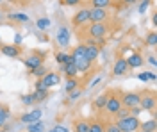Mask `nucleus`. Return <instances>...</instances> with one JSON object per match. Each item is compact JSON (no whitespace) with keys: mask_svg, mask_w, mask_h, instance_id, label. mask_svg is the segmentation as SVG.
Instances as JSON below:
<instances>
[{"mask_svg":"<svg viewBox=\"0 0 157 132\" xmlns=\"http://www.w3.org/2000/svg\"><path fill=\"white\" fill-rule=\"evenodd\" d=\"M109 32V27L105 21H89L88 25V36L91 40H100L105 38Z\"/></svg>","mask_w":157,"mask_h":132,"instance_id":"f257e3e1","label":"nucleus"},{"mask_svg":"<svg viewBox=\"0 0 157 132\" xmlns=\"http://www.w3.org/2000/svg\"><path fill=\"white\" fill-rule=\"evenodd\" d=\"M139 118L137 116H132V114H128L125 118H121V120H118V127H120V130L121 132H137L139 130Z\"/></svg>","mask_w":157,"mask_h":132,"instance_id":"f03ea898","label":"nucleus"},{"mask_svg":"<svg viewBox=\"0 0 157 132\" xmlns=\"http://www.w3.org/2000/svg\"><path fill=\"white\" fill-rule=\"evenodd\" d=\"M139 107L143 111H154V107H155V93L154 91L139 93Z\"/></svg>","mask_w":157,"mask_h":132,"instance_id":"7ed1b4c3","label":"nucleus"},{"mask_svg":"<svg viewBox=\"0 0 157 132\" xmlns=\"http://www.w3.org/2000/svg\"><path fill=\"white\" fill-rule=\"evenodd\" d=\"M121 107H123V105H121V98H120L118 93L107 95V102H105V107H104V109H107V112L111 114V116H114Z\"/></svg>","mask_w":157,"mask_h":132,"instance_id":"20e7f679","label":"nucleus"},{"mask_svg":"<svg viewBox=\"0 0 157 132\" xmlns=\"http://www.w3.org/2000/svg\"><path fill=\"white\" fill-rule=\"evenodd\" d=\"M43 61H45V54H43V52H32L29 57L25 59V66H27L29 70H34V68L41 66Z\"/></svg>","mask_w":157,"mask_h":132,"instance_id":"39448f33","label":"nucleus"},{"mask_svg":"<svg viewBox=\"0 0 157 132\" xmlns=\"http://www.w3.org/2000/svg\"><path fill=\"white\" fill-rule=\"evenodd\" d=\"M89 21V9L88 7H82V9H78L75 14H73V18H71V23L75 25V27H82V25H86Z\"/></svg>","mask_w":157,"mask_h":132,"instance_id":"423d86ee","label":"nucleus"},{"mask_svg":"<svg viewBox=\"0 0 157 132\" xmlns=\"http://www.w3.org/2000/svg\"><path fill=\"white\" fill-rule=\"evenodd\" d=\"M120 98H121V105L127 109L139 105V93H123L120 95Z\"/></svg>","mask_w":157,"mask_h":132,"instance_id":"0eeeda50","label":"nucleus"},{"mask_svg":"<svg viewBox=\"0 0 157 132\" xmlns=\"http://www.w3.org/2000/svg\"><path fill=\"white\" fill-rule=\"evenodd\" d=\"M109 13L102 7H89V21H107Z\"/></svg>","mask_w":157,"mask_h":132,"instance_id":"6e6552de","label":"nucleus"},{"mask_svg":"<svg viewBox=\"0 0 157 132\" xmlns=\"http://www.w3.org/2000/svg\"><path fill=\"white\" fill-rule=\"evenodd\" d=\"M41 82H43V86H45L47 89H50V88L57 86L59 82H61V75L56 73V71H47L45 77H41Z\"/></svg>","mask_w":157,"mask_h":132,"instance_id":"1a4fd4ad","label":"nucleus"},{"mask_svg":"<svg viewBox=\"0 0 157 132\" xmlns=\"http://www.w3.org/2000/svg\"><path fill=\"white\" fill-rule=\"evenodd\" d=\"M56 40H57V43L61 45V47H68V45H70V40H71V34H70V29H68V27H59Z\"/></svg>","mask_w":157,"mask_h":132,"instance_id":"9d476101","label":"nucleus"},{"mask_svg":"<svg viewBox=\"0 0 157 132\" xmlns=\"http://www.w3.org/2000/svg\"><path fill=\"white\" fill-rule=\"evenodd\" d=\"M127 71H128L127 61H125L123 57H118L116 61H114V64H113V73H114L116 77H121V75H125Z\"/></svg>","mask_w":157,"mask_h":132,"instance_id":"9b49d317","label":"nucleus"},{"mask_svg":"<svg viewBox=\"0 0 157 132\" xmlns=\"http://www.w3.org/2000/svg\"><path fill=\"white\" fill-rule=\"evenodd\" d=\"M0 52H2L6 57H20V54H21L18 45H2V47H0Z\"/></svg>","mask_w":157,"mask_h":132,"instance_id":"f8f14e48","label":"nucleus"},{"mask_svg":"<svg viewBox=\"0 0 157 132\" xmlns=\"http://www.w3.org/2000/svg\"><path fill=\"white\" fill-rule=\"evenodd\" d=\"M41 114H43V112L39 111V109H34V111H30V112H25V114H21V116H20V122H23V123L38 122V120H41Z\"/></svg>","mask_w":157,"mask_h":132,"instance_id":"ddd939ff","label":"nucleus"},{"mask_svg":"<svg viewBox=\"0 0 157 132\" xmlns=\"http://www.w3.org/2000/svg\"><path fill=\"white\" fill-rule=\"evenodd\" d=\"M127 64L128 68H139V66H143V62H145V59L141 57V54H137V52H134V54H130L127 59Z\"/></svg>","mask_w":157,"mask_h":132,"instance_id":"4468645a","label":"nucleus"},{"mask_svg":"<svg viewBox=\"0 0 157 132\" xmlns=\"http://www.w3.org/2000/svg\"><path fill=\"white\" fill-rule=\"evenodd\" d=\"M75 66H77V71H80V73H88V71L91 70V66H93V61H89L88 57H82V59L75 61Z\"/></svg>","mask_w":157,"mask_h":132,"instance_id":"2eb2a0df","label":"nucleus"},{"mask_svg":"<svg viewBox=\"0 0 157 132\" xmlns=\"http://www.w3.org/2000/svg\"><path fill=\"white\" fill-rule=\"evenodd\" d=\"M98 54H100V48H98L97 45H86V57H88L89 61H97Z\"/></svg>","mask_w":157,"mask_h":132,"instance_id":"dca6fc26","label":"nucleus"},{"mask_svg":"<svg viewBox=\"0 0 157 132\" xmlns=\"http://www.w3.org/2000/svg\"><path fill=\"white\" fill-rule=\"evenodd\" d=\"M27 132H45V123L41 122V120L27 123Z\"/></svg>","mask_w":157,"mask_h":132,"instance_id":"f3484780","label":"nucleus"},{"mask_svg":"<svg viewBox=\"0 0 157 132\" xmlns=\"http://www.w3.org/2000/svg\"><path fill=\"white\" fill-rule=\"evenodd\" d=\"M89 130V122L88 120H77L73 123V132H88Z\"/></svg>","mask_w":157,"mask_h":132,"instance_id":"a211bd4d","label":"nucleus"},{"mask_svg":"<svg viewBox=\"0 0 157 132\" xmlns=\"http://www.w3.org/2000/svg\"><path fill=\"white\" fill-rule=\"evenodd\" d=\"M71 55H73V59L78 61V59H82V57H86V45L82 43V45H77L73 52H71Z\"/></svg>","mask_w":157,"mask_h":132,"instance_id":"6ab92c4d","label":"nucleus"},{"mask_svg":"<svg viewBox=\"0 0 157 132\" xmlns=\"http://www.w3.org/2000/svg\"><path fill=\"white\" fill-rule=\"evenodd\" d=\"M88 132H105V123L98 122V120L89 122V130Z\"/></svg>","mask_w":157,"mask_h":132,"instance_id":"aec40b11","label":"nucleus"},{"mask_svg":"<svg viewBox=\"0 0 157 132\" xmlns=\"http://www.w3.org/2000/svg\"><path fill=\"white\" fill-rule=\"evenodd\" d=\"M63 68H64V75L66 77H75L78 71H77V66H75V62H70V64H63Z\"/></svg>","mask_w":157,"mask_h":132,"instance_id":"412c9836","label":"nucleus"},{"mask_svg":"<svg viewBox=\"0 0 157 132\" xmlns=\"http://www.w3.org/2000/svg\"><path fill=\"white\" fill-rule=\"evenodd\" d=\"M105 102H107V93H104V95H98L95 102H93V105H95V109H104L105 107Z\"/></svg>","mask_w":157,"mask_h":132,"instance_id":"4be33fe9","label":"nucleus"},{"mask_svg":"<svg viewBox=\"0 0 157 132\" xmlns=\"http://www.w3.org/2000/svg\"><path fill=\"white\" fill-rule=\"evenodd\" d=\"M111 4H113V0H89V6H91V7H102V9H107Z\"/></svg>","mask_w":157,"mask_h":132,"instance_id":"5701e85b","label":"nucleus"},{"mask_svg":"<svg viewBox=\"0 0 157 132\" xmlns=\"http://www.w3.org/2000/svg\"><path fill=\"white\" fill-rule=\"evenodd\" d=\"M7 120H9V109L4 107V105H0V129L7 123Z\"/></svg>","mask_w":157,"mask_h":132,"instance_id":"b1692460","label":"nucleus"},{"mask_svg":"<svg viewBox=\"0 0 157 132\" xmlns=\"http://www.w3.org/2000/svg\"><path fill=\"white\" fill-rule=\"evenodd\" d=\"M139 129H141V130L155 132V118H152V120H148V122H145V123H139Z\"/></svg>","mask_w":157,"mask_h":132,"instance_id":"393cba45","label":"nucleus"},{"mask_svg":"<svg viewBox=\"0 0 157 132\" xmlns=\"http://www.w3.org/2000/svg\"><path fill=\"white\" fill-rule=\"evenodd\" d=\"M32 95H34L36 102H45L47 100V96H48V89H36Z\"/></svg>","mask_w":157,"mask_h":132,"instance_id":"a878e982","label":"nucleus"},{"mask_svg":"<svg viewBox=\"0 0 157 132\" xmlns=\"http://www.w3.org/2000/svg\"><path fill=\"white\" fill-rule=\"evenodd\" d=\"M9 18L11 20H14V21H29V14H25V13H13V14H9Z\"/></svg>","mask_w":157,"mask_h":132,"instance_id":"bb28decb","label":"nucleus"},{"mask_svg":"<svg viewBox=\"0 0 157 132\" xmlns=\"http://www.w3.org/2000/svg\"><path fill=\"white\" fill-rule=\"evenodd\" d=\"M75 88H78V81L75 79V77H70L68 81H66V86H64V89L70 93V91H73Z\"/></svg>","mask_w":157,"mask_h":132,"instance_id":"cd10ccee","label":"nucleus"},{"mask_svg":"<svg viewBox=\"0 0 157 132\" xmlns=\"http://www.w3.org/2000/svg\"><path fill=\"white\" fill-rule=\"evenodd\" d=\"M47 68H45V66H43V64H41V66H38V68H34V70H30V73H32V75H34V77H36V79H41V77H45V73H47Z\"/></svg>","mask_w":157,"mask_h":132,"instance_id":"c85d7f7f","label":"nucleus"},{"mask_svg":"<svg viewBox=\"0 0 157 132\" xmlns=\"http://www.w3.org/2000/svg\"><path fill=\"white\" fill-rule=\"evenodd\" d=\"M145 43H147L148 47H155L157 45V34L154 31L150 32V34H147V40H145Z\"/></svg>","mask_w":157,"mask_h":132,"instance_id":"c756f323","label":"nucleus"},{"mask_svg":"<svg viewBox=\"0 0 157 132\" xmlns=\"http://www.w3.org/2000/svg\"><path fill=\"white\" fill-rule=\"evenodd\" d=\"M48 25H50V20H48V18H39V20L36 21V27H38L39 31H45Z\"/></svg>","mask_w":157,"mask_h":132,"instance_id":"7c9ffc66","label":"nucleus"},{"mask_svg":"<svg viewBox=\"0 0 157 132\" xmlns=\"http://www.w3.org/2000/svg\"><path fill=\"white\" fill-rule=\"evenodd\" d=\"M21 102H23L25 105H32V104L36 102V98H34L32 93H30V95H21Z\"/></svg>","mask_w":157,"mask_h":132,"instance_id":"2f4dec72","label":"nucleus"},{"mask_svg":"<svg viewBox=\"0 0 157 132\" xmlns=\"http://www.w3.org/2000/svg\"><path fill=\"white\" fill-rule=\"evenodd\" d=\"M150 4H152V0H143V2H141V4H139V14H145V13H147V9L148 7H150Z\"/></svg>","mask_w":157,"mask_h":132,"instance_id":"473e14b6","label":"nucleus"},{"mask_svg":"<svg viewBox=\"0 0 157 132\" xmlns=\"http://www.w3.org/2000/svg\"><path fill=\"white\" fill-rule=\"evenodd\" d=\"M66 55H68L66 52H57V54H56V61H57L59 64H64V62H66Z\"/></svg>","mask_w":157,"mask_h":132,"instance_id":"72a5a7b5","label":"nucleus"},{"mask_svg":"<svg viewBox=\"0 0 157 132\" xmlns=\"http://www.w3.org/2000/svg\"><path fill=\"white\" fill-rule=\"evenodd\" d=\"M82 0H61L63 6H68V7H73V6H80Z\"/></svg>","mask_w":157,"mask_h":132,"instance_id":"f704fd0d","label":"nucleus"},{"mask_svg":"<svg viewBox=\"0 0 157 132\" xmlns=\"http://www.w3.org/2000/svg\"><path fill=\"white\" fill-rule=\"evenodd\" d=\"M80 95H82V91H80V89H78V88H75V89H73V91H70V93H68L70 100H77L78 96H80Z\"/></svg>","mask_w":157,"mask_h":132,"instance_id":"c9c22d12","label":"nucleus"},{"mask_svg":"<svg viewBox=\"0 0 157 132\" xmlns=\"http://www.w3.org/2000/svg\"><path fill=\"white\" fill-rule=\"evenodd\" d=\"M105 132H121V130H120V127L116 123H109V125H105Z\"/></svg>","mask_w":157,"mask_h":132,"instance_id":"e433bc0d","label":"nucleus"},{"mask_svg":"<svg viewBox=\"0 0 157 132\" xmlns=\"http://www.w3.org/2000/svg\"><path fill=\"white\" fill-rule=\"evenodd\" d=\"M36 89H47V88L43 86V82H41V79H38V81H36Z\"/></svg>","mask_w":157,"mask_h":132,"instance_id":"4c0bfd02","label":"nucleus"},{"mask_svg":"<svg viewBox=\"0 0 157 132\" xmlns=\"http://www.w3.org/2000/svg\"><path fill=\"white\" fill-rule=\"evenodd\" d=\"M54 130H56V132H68V129H66V127H63V125H57Z\"/></svg>","mask_w":157,"mask_h":132,"instance_id":"58836bf2","label":"nucleus"},{"mask_svg":"<svg viewBox=\"0 0 157 132\" xmlns=\"http://www.w3.org/2000/svg\"><path fill=\"white\" fill-rule=\"evenodd\" d=\"M148 62H150L152 66H155V64H157V59H155V55H150V59H148Z\"/></svg>","mask_w":157,"mask_h":132,"instance_id":"ea45409f","label":"nucleus"},{"mask_svg":"<svg viewBox=\"0 0 157 132\" xmlns=\"http://www.w3.org/2000/svg\"><path fill=\"white\" fill-rule=\"evenodd\" d=\"M21 43V34H16L14 36V45H20Z\"/></svg>","mask_w":157,"mask_h":132,"instance_id":"a19ab883","label":"nucleus"},{"mask_svg":"<svg viewBox=\"0 0 157 132\" xmlns=\"http://www.w3.org/2000/svg\"><path fill=\"white\" fill-rule=\"evenodd\" d=\"M137 0H123V4H127V6H132V4H136Z\"/></svg>","mask_w":157,"mask_h":132,"instance_id":"79ce46f5","label":"nucleus"},{"mask_svg":"<svg viewBox=\"0 0 157 132\" xmlns=\"http://www.w3.org/2000/svg\"><path fill=\"white\" fill-rule=\"evenodd\" d=\"M39 41H45V43H47V41H48V38H47V34H45V36H43V34H39Z\"/></svg>","mask_w":157,"mask_h":132,"instance_id":"37998d69","label":"nucleus"},{"mask_svg":"<svg viewBox=\"0 0 157 132\" xmlns=\"http://www.w3.org/2000/svg\"><path fill=\"white\" fill-rule=\"evenodd\" d=\"M137 132H152V130H141V129H139V130H137Z\"/></svg>","mask_w":157,"mask_h":132,"instance_id":"c03bdc74","label":"nucleus"},{"mask_svg":"<svg viewBox=\"0 0 157 132\" xmlns=\"http://www.w3.org/2000/svg\"><path fill=\"white\" fill-rule=\"evenodd\" d=\"M0 132H6V129H0Z\"/></svg>","mask_w":157,"mask_h":132,"instance_id":"a18cd8bd","label":"nucleus"},{"mask_svg":"<svg viewBox=\"0 0 157 132\" xmlns=\"http://www.w3.org/2000/svg\"><path fill=\"white\" fill-rule=\"evenodd\" d=\"M47 132H56V130H54V129H52V130H47Z\"/></svg>","mask_w":157,"mask_h":132,"instance_id":"49530a36","label":"nucleus"}]
</instances>
